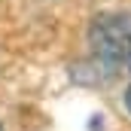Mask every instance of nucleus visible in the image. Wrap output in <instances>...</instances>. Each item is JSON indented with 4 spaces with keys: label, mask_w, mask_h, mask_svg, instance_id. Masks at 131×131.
<instances>
[{
    "label": "nucleus",
    "mask_w": 131,
    "mask_h": 131,
    "mask_svg": "<svg viewBox=\"0 0 131 131\" xmlns=\"http://www.w3.org/2000/svg\"><path fill=\"white\" fill-rule=\"evenodd\" d=\"M125 107H128V113H131V85L125 89Z\"/></svg>",
    "instance_id": "f03ea898"
},
{
    "label": "nucleus",
    "mask_w": 131,
    "mask_h": 131,
    "mask_svg": "<svg viewBox=\"0 0 131 131\" xmlns=\"http://www.w3.org/2000/svg\"><path fill=\"white\" fill-rule=\"evenodd\" d=\"M89 49L101 64L131 61V12H101L89 25Z\"/></svg>",
    "instance_id": "f257e3e1"
},
{
    "label": "nucleus",
    "mask_w": 131,
    "mask_h": 131,
    "mask_svg": "<svg viewBox=\"0 0 131 131\" xmlns=\"http://www.w3.org/2000/svg\"><path fill=\"white\" fill-rule=\"evenodd\" d=\"M128 64H131V61H128Z\"/></svg>",
    "instance_id": "7ed1b4c3"
}]
</instances>
